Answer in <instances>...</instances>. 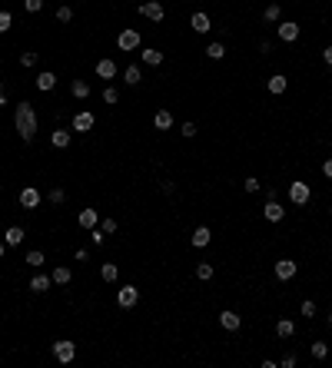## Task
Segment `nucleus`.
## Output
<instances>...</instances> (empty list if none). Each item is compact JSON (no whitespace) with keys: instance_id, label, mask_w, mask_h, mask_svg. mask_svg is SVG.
Returning <instances> with one entry per match:
<instances>
[{"instance_id":"1","label":"nucleus","mask_w":332,"mask_h":368,"mask_svg":"<svg viewBox=\"0 0 332 368\" xmlns=\"http://www.w3.org/2000/svg\"><path fill=\"white\" fill-rule=\"evenodd\" d=\"M13 126H17L24 143H33V136H37V110H33V103L24 100L13 106Z\"/></svg>"},{"instance_id":"2","label":"nucleus","mask_w":332,"mask_h":368,"mask_svg":"<svg viewBox=\"0 0 332 368\" xmlns=\"http://www.w3.org/2000/svg\"><path fill=\"white\" fill-rule=\"evenodd\" d=\"M73 355H76V345L70 342V338H60V342H53V358L60 365H70L73 362Z\"/></svg>"},{"instance_id":"3","label":"nucleus","mask_w":332,"mask_h":368,"mask_svg":"<svg viewBox=\"0 0 332 368\" xmlns=\"http://www.w3.org/2000/svg\"><path fill=\"white\" fill-rule=\"evenodd\" d=\"M309 196H313V189H309V182L296 179L292 186H289V202H296V206H306V202H309Z\"/></svg>"},{"instance_id":"4","label":"nucleus","mask_w":332,"mask_h":368,"mask_svg":"<svg viewBox=\"0 0 332 368\" xmlns=\"http://www.w3.org/2000/svg\"><path fill=\"white\" fill-rule=\"evenodd\" d=\"M140 13H143L146 20H153V24H160V20L166 17V10H163L160 0H146V4H140Z\"/></svg>"},{"instance_id":"5","label":"nucleus","mask_w":332,"mask_h":368,"mask_svg":"<svg viewBox=\"0 0 332 368\" xmlns=\"http://www.w3.org/2000/svg\"><path fill=\"white\" fill-rule=\"evenodd\" d=\"M116 302H120V309H133V305L140 302V289H136V285H123V289L116 292Z\"/></svg>"},{"instance_id":"6","label":"nucleus","mask_w":332,"mask_h":368,"mask_svg":"<svg viewBox=\"0 0 332 368\" xmlns=\"http://www.w3.org/2000/svg\"><path fill=\"white\" fill-rule=\"evenodd\" d=\"M93 126H96V116H93L90 110H80V113L73 116V133H90Z\"/></svg>"},{"instance_id":"7","label":"nucleus","mask_w":332,"mask_h":368,"mask_svg":"<svg viewBox=\"0 0 332 368\" xmlns=\"http://www.w3.org/2000/svg\"><path fill=\"white\" fill-rule=\"evenodd\" d=\"M116 47H120V50H140V33L136 30H120Z\"/></svg>"},{"instance_id":"8","label":"nucleus","mask_w":332,"mask_h":368,"mask_svg":"<svg viewBox=\"0 0 332 368\" xmlns=\"http://www.w3.org/2000/svg\"><path fill=\"white\" fill-rule=\"evenodd\" d=\"M20 206L24 209H37L40 206V189L37 186H24L20 189Z\"/></svg>"},{"instance_id":"9","label":"nucleus","mask_w":332,"mask_h":368,"mask_svg":"<svg viewBox=\"0 0 332 368\" xmlns=\"http://www.w3.org/2000/svg\"><path fill=\"white\" fill-rule=\"evenodd\" d=\"M296 269H299V265H296L292 259H279V262L272 265V272H276V279H282V282H289V279H292V275H296Z\"/></svg>"},{"instance_id":"10","label":"nucleus","mask_w":332,"mask_h":368,"mask_svg":"<svg viewBox=\"0 0 332 368\" xmlns=\"http://www.w3.org/2000/svg\"><path fill=\"white\" fill-rule=\"evenodd\" d=\"M279 40H286V44L299 40V24H292V20H279Z\"/></svg>"},{"instance_id":"11","label":"nucleus","mask_w":332,"mask_h":368,"mask_svg":"<svg viewBox=\"0 0 332 368\" xmlns=\"http://www.w3.org/2000/svg\"><path fill=\"white\" fill-rule=\"evenodd\" d=\"M220 325H223L226 332H236L239 325H243V318H239L236 312H232V309H223V312H220Z\"/></svg>"},{"instance_id":"12","label":"nucleus","mask_w":332,"mask_h":368,"mask_svg":"<svg viewBox=\"0 0 332 368\" xmlns=\"http://www.w3.org/2000/svg\"><path fill=\"white\" fill-rule=\"evenodd\" d=\"M263 216L269 219V222H279V219L286 216V209H282L276 199H266V206H263Z\"/></svg>"},{"instance_id":"13","label":"nucleus","mask_w":332,"mask_h":368,"mask_svg":"<svg viewBox=\"0 0 332 368\" xmlns=\"http://www.w3.org/2000/svg\"><path fill=\"white\" fill-rule=\"evenodd\" d=\"M96 76H100V80H113V76H116V63H113L110 56H107V60H100V63H96Z\"/></svg>"},{"instance_id":"14","label":"nucleus","mask_w":332,"mask_h":368,"mask_svg":"<svg viewBox=\"0 0 332 368\" xmlns=\"http://www.w3.org/2000/svg\"><path fill=\"white\" fill-rule=\"evenodd\" d=\"M53 87H56V73H50V70H44V73H37V90H44V93H50Z\"/></svg>"},{"instance_id":"15","label":"nucleus","mask_w":332,"mask_h":368,"mask_svg":"<svg viewBox=\"0 0 332 368\" xmlns=\"http://www.w3.org/2000/svg\"><path fill=\"white\" fill-rule=\"evenodd\" d=\"M189 24H193V30L196 33H209V30H213V24H209V17H206V13H193V20H189Z\"/></svg>"},{"instance_id":"16","label":"nucleus","mask_w":332,"mask_h":368,"mask_svg":"<svg viewBox=\"0 0 332 368\" xmlns=\"http://www.w3.org/2000/svg\"><path fill=\"white\" fill-rule=\"evenodd\" d=\"M209 239H213V232H209L206 226L193 229V246H196V249H206V246H209Z\"/></svg>"},{"instance_id":"17","label":"nucleus","mask_w":332,"mask_h":368,"mask_svg":"<svg viewBox=\"0 0 332 368\" xmlns=\"http://www.w3.org/2000/svg\"><path fill=\"white\" fill-rule=\"evenodd\" d=\"M140 60H143L146 67H160V63H163V53L153 50V47H146V50H140Z\"/></svg>"},{"instance_id":"18","label":"nucleus","mask_w":332,"mask_h":368,"mask_svg":"<svg viewBox=\"0 0 332 368\" xmlns=\"http://www.w3.org/2000/svg\"><path fill=\"white\" fill-rule=\"evenodd\" d=\"M70 139H73V136H70L67 130H60V126H56V130L50 133V143L56 146V150H67V146H70Z\"/></svg>"},{"instance_id":"19","label":"nucleus","mask_w":332,"mask_h":368,"mask_svg":"<svg viewBox=\"0 0 332 368\" xmlns=\"http://www.w3.org/2000/svg\"><path fill=\"white\" fill-rule=\"evenodd\" d=\"M76 222H80L83 229H93V226L100 222V216H96V209H83L80 216H76Z\"/></svg>"},{"instance_id":"20","label":"nucleus","mask_w":332,"mask_h":368,"mask_svg":"<svg viewBox=\"0 0 332 368\" xmlns=\"http://www.w3.org/2000/svg\"><path fill=\"white\" fill-rule=\"evenodd\" d=\"M50 279L56 282V285H70V282H73V272H70V269H67V265H56V269H53V275H50Z\"/></svg>"},{"instance_id":"21","label":"nucleus","mask_w":332,"mask_h":368,"mask_svg":"<svg viewBox=\"0 0 332 368\" xmlns=\"http://www.w3.org/2000/svg\"><path fill=\"white\" fill-rule=\"evenodd\" d=\"M70 93H73L76 100H87V96H90V83L87 80H73V83H70Z\"/></svg>"},{"instance_id":"22","label":"nucleus","mask_w":332,"mask_h":368,"mask_svg":"<svg viewBox=\"0 0 332 368\" xmlns=\"http://www.w3.org/2000/svg\"><path fill=\"white\" fill-rule=\"evenodd\" d=\"M153 126H157V130H169V126H173V113H169V110H160L157 116H153Z\"/></svg>"},{"instance_id":"23","label":"nucleus","mask_w":332,"mask_h":368,"mask_svg":"<svg viewBox=\"0 0 332 368\" xmlns=\"http://www.w3.org/2000/svg\"><path fill=\"white\" fill-rule=\"evenodd\" d=\"M263 20H266V24H279V20H282V7L279 4H269L263 10Z\"/></svg>"},{"instance_id":"24","label":"nucleus","mask_w":332,"mask_h":368,"mask_svg":"<svg viewBox=\"0 0 332 368\" xmlns=\"http://www.w3.org/2000/svg\"><path fill=\"white\" fill-rule=\"evenodd\" d=\"M50 275H33L30 279V292H47V289H50Z\"/></svg>"},{"instance_id":"25","label":"nucleus","mask_w":332,"mask_h":368,"mask_svg":"<svg viewBox=\"0 0 332 368\" xmlns=\"http://www.w3.org/2000/svg\"><path fill=\"white\" fill-rule=\"evenodd\" d=\"M4 242L7 246H20V242H24V229H20V226H10L7 236H4Z\"/></svg>"},{"instance_id":"26","label":"nucleus","mask_w":332,"mask_h":368,"mask_svg":"<svg viewBox=\"0 0 332 368\" xmlns=\"http://www.w3.org/2000/svg\"><path fill=\"white\" fill-rule=\"evenodd\" d=\"M100 279H103V282H116V279H120V269L113 265V262H103V265H100Z\"/></svg>"},{"instance_id":"27","label":"nucleus","mask_w":332,"mask_h":368,"mask_svg":"<svg viewBox=\"0 0 332 368\" xmlns=\"http://www.w3.org/2000/svg\"><path fill=\"white\" fill-rule=\"evenodd\" d=\"M286 76H282V73H272L269 76V83H266V87H269V93H282V90H286Z\"/></svg>"},{"instance_id":"28","label":"nucleus","mask_w":332,"mask_h":368,"mask_svg":"<svg viewBox=\"0 0 332 368\" xmlns=\"http://www.w3.org/2000/svg\"><path fill=\"white\" fill-rule=\"evenodd\" d=\"M24 262H27V265H33V269H40V265L47 262V256H44V252H40V249H30V252H27V256H24Z\"/></svg>"},{"instance_id":"29","label":"nucleus","mask_w":332,"mask_h":368,"mask_svg":"<svg viewBox=\"0 0 332 368\" xmlns=\"http://www.w3.org/2000/svg\"><path fill=\"white\" fill-rule=\"evenodd\" d=\"M292 332H296V325L289 322V318H279V322H276V335L279 338H292Z\"/></svg>"},{"instance_id":"30","label":"nucleus","mask_w":332,"mask_h":368,"mask_svg":"<svg viewBox=\"0 0 332 368\" xmlns=\"http://www.w3.org/2000/svg\"><path fill=\"white\" fill-rule=\"evenodd\" d=\"M123 80L130 83V87H136V83L143 80V73H140V67H136V63H133V67H126V70H123Z\"/></svg>"},{"instance_id":"31","label":"nucleus","mask_w":332,"mask_h":368,"mask_svg":"<svg viewBox=\"0 0 332 368\" xmlns=\"http://www.w3.org/2000/svg\"><path fill=\"white\" fill-rule=\"evenodd\" d=\"M206 56H209V60H223V56H226V47L220 44V40H216V44H209V47H206Z\"/></svg>"},{"instance_id":"32","label":"nucleus","mask_w":332,"mask_h":368,"mask_svg":"<svg viewBox=\"0 0 332 368\" xmlns=\"http://www.w3.org/2000/svg\"><path fill=\"white\" fill-rule=\"evenodd\" d=\"M196 279H203V282L213 279V265H209V262H200V265H196Z\"/></svg>"},{"instance_id":"33","label":"nucleus","mask_w":332,"mask_h":368,"mask_svg":"<svg viewBox=\"0 0 332 368\" xmlns=\"http://www.w3.org/2000/svg\"><path fill=\"white\" fill-rule=\"evenodd\" d=\"M47 199H50V202H53V206H60V202H63V199H67V193H63V189H60V186H53V189H50V193H47Z\"/></svg>"},{"instance_id":"34","label":"nucleus","mask_w":332,"mask_h":368,"mask_svg":"<svg viewBox=\"0 0 332 368\" xmlns=\"http://www.w3.org/2000/svg\"><path fill=\"white\" fill-rule=\"evenodd\" d=\"M326 355H329V345L326 342H313V358H319V362H322Z\"/></svg>"},{"instance_id":"35","label":"nucleus","mask_w":332,"mask_h":368,"mask_svg":"<svg viewBox=\"0 0 332 368\" xmlns=\"http://www.w3.org/2000/svg\"><path fill=\"white\" fill-rule=\"evenodd\" d=\"M56 20H60V24H70V20H73V7H56Z\"/></svg>"},{"instance_id":"36","label":"nucleus","mask_w":332,"mask_h":368,"mask_svg":"<svg viewBox=\"0 0 332 368\" xmlns=\"http://www.w3.org/2000/svg\"><path fill=\"white\" fill-rule=\"evenodd\" d=\"M90 239H93V246H103L107 242V232H103L100 226H93V229H90Z\"/></svg>"},{"instance_id":"37","label":"nucleus","mask_w":332,"mask_h":368,"mask_svg":"<svg viewBox=\"0 0 332 368\" xmlns=\"http://www.w3.org/2000/svg\"><path fill=\"white\" fill-rule=\"evenodd\" d=\"M13 27V17H10V10H0V33H7Z\"/></svg>"},{"instance_id":"38","label":"nucleus","mask_w":332,"mask_h":368,"mask_svg":"<svg viewBox=\"0 0 332 368\" xmlns=\"http://www.w3.org/2000/svg\"><path fill=\"white\" fill-rule=\"evenodd\" d=\"M96 226H100V229L107 232V236H113V232H116V219H110V216H107V219H100Z\"/></svg>"},{"instance_id":"39","label":"nucleus","mask_w":332,"mask_h":368,"mask_svg":"<svg viewBox=\"0 0 332 368\" xmlns=\"http://www.w3.org/2000/svg\"><path fill=\"white\" fill-rule=\"evenodd\" d=\"M24 10L27 13H40L44 10V0H24Z\"/></svg>"},{"instance_id":"40","label":"nucleus","mask_w":332,"mask_h":368,"mask_svg":"<svg viewBox=\"0 0 332 368\" xmlns=\"http://www.w3.org/2000/svg\"><path fill=\"white\" fill-rule=\"evenodd\" d=\"M103 100H107L110 106H116V103H120V93H116L113 87H107V90H103Z\"/></svg>"},{"instance_id":"41","label":"nucleus","mask_w":332,"mask_h":368,"mask_svg":"<svg viewBox=\"0 0 332 368\" xmlns=\"http://www.w3.org/2000/svg\"><path fill=\"white\" fill-rule=\"evenodd\" d=\"M33 63H37V53H33V50L20 53V67H33Z\"/></svg>"},{"instance_id":"42","label":"nucleus","mask_w":332,"mask_h":368,"mask_svg":"<svg viewBox=\"0 0 332 368\" xmlns=\"http://www.w3.org/2000/svg\"><path fill=\"white\" fill-rule=\"evenodd\" d=\"M302 315H306V318H313V315H316V302H309V299L302 302Z\"/></svg>"},{"instance_id":"43","label":"nucleus","mask_w":332,"mask_h":368,"mask_svg":"<svg viewBox=\"0 0 332 368\" xmlns=\"http://www.w3.org/2000/svg\"><path fill=\"white\" fill-rule=\"evenodd\" d=\"M246 193H259V179H256V176H249V179H246Z\"/></svg>"},{"instance_id":"44","label":"nucleus","mask_w":332,"mask_h":368,"mask_svg":"<svg viewBox=\"0 0 332 368\" xmlns=\"http://www.w3.org/2000/svg\"><path fill=\"white\" fill-rule=\"evenodd\" d=\"M180 133H183L186 139H193V136H196V126H193V123H183V130H180Z\"/></svg>"},{"instance_id":"45","label":"nucleus","mask_w":332,"mask_h":368,"mask_svg":"<svg viewBox=\"0 0 332 368\" xmlns=\"http://www.w3.org/2000/svg\"><path fill=\"white\" fill-rule=\"evenodd\" d=\"M279 365H282V368H296V355H282Z\"/></svg>"},{"instance_id":"46","label":"nucleus","mask_w":332,"mask_h":368,"mask_svg":"<svg viewBox=\"0 0 332 368\" xmlns=\"http://www.w3.org/2000/svg\"><path fill=\"white\" fill-rule=\"evenodd\" d=\"M322 176H326V179H332V159L322 162Z\"/></svg>"},{"instance_id":"47","label":"nucleus","mask_w":332,"mask_h":368,"mask_svg":"<svg viewBox=\"0 0 332 368\" xmlns=\"http://www.w3.org/2000/svg\"><path fill=\"white\" fill-rule=\"evenodd\" d=\"M322 60H326V63H329V67H332V44L326 47V50H322Z\"/></svg>"},{"instance_id":"48","label":"nucleus","mask_w":332,"mask_h":368,"mask_svg":"<svg viewBox=\"0 0 332 368\" xmlns=\"http://www.w3.org/2000/svg\"><path fill=\"white\" fill-rule=\"evenodd\" d=\"M4 252H7V242H4V239H0V256H4Z\"/></svg>"},{"instance_id":"49","label":"nucleus","mask_w":332,"mask_h":368,"mask_svg":"<svg viewBox=\"0 0 332 368\" xmlns=\"http://www.w3.org/2000/svg\"><path fill=\"white\" fill-rule=\"evenodd\" d=\"M0 96H4V83H0Z\"/></svg>"},{"instance_id":"50","label":"nucleus","mask_w":332,"mask_h":368,"mask_svg":"<svg viewBox=\"0 0 332 368\" xmlns=\"http://www.w3.org/2000/svg\"><path fill=\"white\" fill-rule=\"evenodd\" d=\"M329 325H332V315H329Z\"/></svg>"}]
</instances>
